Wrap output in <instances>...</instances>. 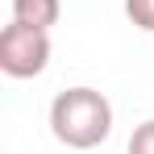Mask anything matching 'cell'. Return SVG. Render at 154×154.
Segmentation results:
<instances>
[{
  "label": "cell",
  "mask_w": 154,
  "mask_h": 154,
  "mask_svg": "<svg viewBox=\"0 0 154 154\" xmlns=\"http://www.w3.org/2000/svg\"><path fill=\"white\" fill-rule=\"evenodd\" d=\"M58 17H63L58 0H13V21H21V25L50 29V25H58Z\"/></svg>",
  "instance_id": "3"
},
{
  "label": "cell",
  "mask_w": 154,
  "mask_h": 154,
  "mask_svg": "<svg viewBox=\"0 0 154 154\" xmlns=\"http://www.w3.org/2000/svg\"><path fill=\"white\" fill-rule=\"evenodd\" d=\"M50 133L67 150H96L112 133V104L96 88H67L50 100Z\"/></svg>",
  "instance_id": "1"
},
{
  "label": "cell",
  "mask_w": 154,
  "mask_h": 154,
  "mask_svg": "<svg viewBox=\"0 0 154 154\" xmlns=\"http://www.w3.org/2000/svg\"><path fill=\"white\" fill-rule=\"evenodd\" d=\"M50 67V29L8 21L0 29V71L8 79H38Z\"/></svg>",
  "instance_id": "2"
},
{
  "label": "cell",
  "mask_w": 154,
  "mask_h": 154,
  "mask_svg": "<svg viewBox=\"0 0 154 154\" xmlns=\"http://www.w3.org/2000/svg\"><path fill=\"white\" fill-rule=\"evenodd\" d=\"M129 154H154V117L133 129V137H129Z\"/></svg>",
  "instance_id": "5"
},
{
  "label": "cell",
  "mask_w": 154,
  "mask_h": 154,
  "mask_svg": "<svg viewBox=\"0 0 154 154\" xmlns=\"http://www.w3.org/2000/svg\"><path fill=\"white\" fill-rule=\"evenodd\" d=\"M125 17H129L137 29L154 33V0H125Z\"/></svg>",
  "instance_id": "4"
}]
</instances>
